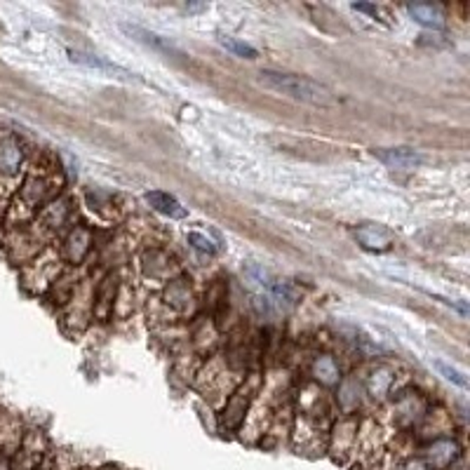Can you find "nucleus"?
I'll list each match as a JSON object with an SVG mask.
<instances>
[{"instance_id":"obj_7","label":"nucleus","mask_w":470,"mask_h":470,"mask_svg":"<svg viewBox=\"0 0 470 470\" xmlns=\"http://www.w3.org/2000/svg\"><path fill=\"white\" fill-rule=\"evenodd\" d=\"M358 237L367 250H386L388 247V235L374 233L372 228H362L358 233Z\"/></svg>"},{"instance_id":"obj_10","label":"nucleus","mask_w":470,"mask_h":470,"mask_svg":"<svg viewBox=\"0 0 470 470\" xmlns=\"http://www.w3.org/2000/svg\"><path fill=\"white\" fill-rule=\"evenodd\" d=\"M188 242H193V247L200 250V252H207V254L217 252V247H214L210 240H205V237L200 235V233H188Z\"/></svg>"},{"instance_id":"obj_9","label":"nucleus","mask_w":470,"mask_h":470,"mask_svg":"<svg viewBox=\"0 0 470 470\" xmlns=\"http://www.w3.org/2000/svg\"><path fill=\"white\" fill-rule=\"evenodd\" d=\"M435 367L440 369V372L444 374V379H449L452 383H456V386H461V388H468V381L464 379V374L456 372V369L447 367L444 362H440V360H435Z\"/></svg>"},{"instance_id":"obj_8","label":"nucleus","mask_w":470,"mask_h":470,"mask_svg":"<svg viewBox=\"0 0 470 470\" xmlns=\"http://www.w3.org/2000/svg\"><path fill=\"white\" fill-rule=\"evenodd\" d=\"M73 59H78V61H82V64H90V66H97V68H106V71H118V73H125V75H129L127 71H122L120 66H115V64H109V61H102L99 57H87V55H75L73 52Z\"/></svg>"},{"instance_id":"obj_1","label":"nucleus","mask_w":470,"mask_h":470,"mask_svg":"<svg viewBox=\"0 0 470 470\" xmlns=\"http://www.w3.org/2000/svg\"><path fill=\"white\" fill-rule=\"evenodd\" d=\"M259 82L268 90H275L280 95L297 99V102L313 104V106H329L332 104V92L325 85L315 82L311 78H301V75L292 73H277V71H261Z\"/></svg>"},{"instance_id":"obj_4","label":"nucleus","mask_w":470,"mask_h":470,"mask_svg":"<svg viewBox=\"0 0 470 470\" xmlns=\"http://www.w3.org/2000/svg\"><path fill=\"white\" fill-rule=\"evenodd\" d=\"M146 203H149L153 210L165 214V217H172V219H183L186 217V210L179 205V200L163 193V191H151V193H146Z\"/></svg>"},{"instance_id":"obj_6","label":"nucleus","mask_w":470,"mask_h":470,"mask_svg":"<svg viewBox=\"0 0 470 470\" xmlns=\"http://www.w3.org/2000/svg\"><path fill=\"white\" fill-rule=\"evenodd\" d=\"M219 43H221V48H226L228 52H233V55H237V57H245V59H257L259 57V52L254 50L252 45L235 41V38H230V36H221Z\"/></svg>"},{"instance_id":"obj_2","label":"nucleus","mask_w":470,"mask_h":470,"mask_svg":"<svg viewBox=\"0 0 470 470\" xmlns=\"http://www.w3.org/2000/svg\"><path fill=\"white\" fill-rule=\"evenodd\" d=\"M374 156L395 169H407V167H419L426 163V158L414 149H376Z\"/></svg>"},{"instance_id":"obj_5","label":"nucleus","mask_w":470,"mask_h":470,"mask_svg":"<svg viewBox=\"0 0 470 470\" xmlns=\"http://www.w3.org/2000/svg\"><path fill=\"white\" fill-rule=\"evenodd\" d=\"M407 12H410L412 17L419 21V24H423V26L442 28V24H444L440 10L433 7V5H410V7H407Z\"/></svg>"},{"instance_id":"obj_3","label":"nucleus","mask_w":470,"mask_h":470,"mask_svg":"<svg viewBox=\"0 0 470 470\" xmlns=\"http://www.w3.org/2000/svg\"><path fill=\"white\" fill-rule=\"evenodd\" d=\"M129 38H134L137 43H144L146 48H153L158 52H165V55H179V50L174 48L172 43H167L165 38H160L158 33H151V31H146L141 26H134V24H122L120 26Z\"/></svg>"}]
</instances>
